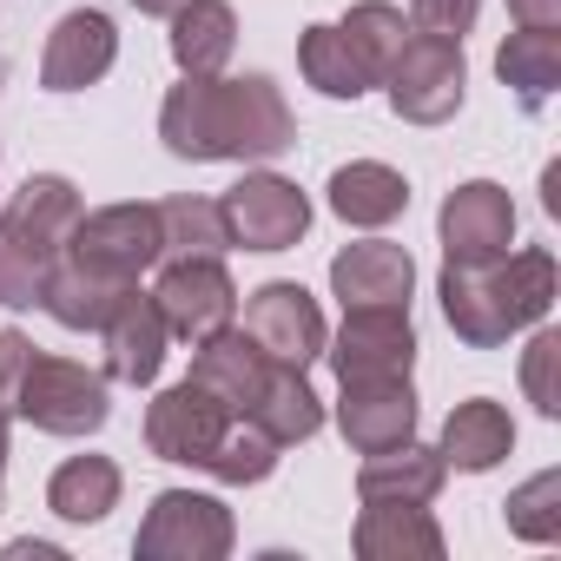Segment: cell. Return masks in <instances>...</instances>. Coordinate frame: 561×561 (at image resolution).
Masks as SVG:
<instances>
[{"instance_id":"cell-15","label":"cell","mask_w":561,"mask_h":561,"mask_svg":"<svg viewBox=\"0 0 561 561\" xmlns=\"http://www.w3.org/2000/svg\"><path fill=\"white\" fill-rule=\"evenodd\" d=\"M100 344H106V377L113 383H152L159 377V364H165V344H172V331H165V318H159V305L133 285L126 298H119V311L100 324Z\"/></svg>"},{"instance_id":"cell-12","label":"cell","mask_w":561,"mask_h":561,"mask_svg":"<svg viewBox=\"0 0 561 561\" xmlns=\"http://www.w3.org/2000/svg\"><path fill=\"white\" fill-rule=\"evenodd\" d=\"M443 264H482V257H502L515 244V198L495 185V179H469L443 198Z\"/></svg>"},{"instance_id":"cell-13","label":"cell","mask_w":561,"mask_h":561,"mask_svg":"<svg viewBox=\"0 0 561 561\" xmlns=\"http://www.w3.org/2000/svg\"><path fill=\"white\" fill-rule=\"evenodd\" d=\"M119 60V27L100 14V8H73L54 21L47 34V54H41V87L47 93H80V87H100Z\"/></svg>"},{"instance_id":"cell-40","label":"cell","mask_w":561,"mask_h":561,"mask_svg":"<svg viewBox=\"0 0 561 561\" xmlns=\"http://www.w3.org/2000/svg\"><path fill=\"white\" fill-rule=\"evenodd\" d=\"M0 462H8V410H0Z\"/></svg>"},{"instance_id":"cell-26","label":"cell","mask_w":561,"mask_h":561,"mask_svg":"<svg viewBox=\"0 0 561 561\" xmlns=\"http://www.w3.org/2000/svg\"><path fill=\"white\" fill-rule=\"evenodd\" d=\"M251 423H257L277 449H291V443H311V436L324 430V403H318V390L305 383V370H285V364H277L271 383H264V397L251 403Z\"/></svg>"},{"instance_id":"cell-18","label":"cell","mask_w":561,"mask_h":561,"mask_svg":"<svg viewBox=\"0 0 561 561\" xmlns=\"http://www.w3.org/2000/svg\"><path fill=\"white\" fill-rule=\"evenodd\" d=\"M357 554L364 561H443V528L430 522V502H364Z\"/></svg>"},{"instance_id":"cell-28","label":"cell","mask_w":561,"mask_h":561,"mask_svg":"<svg viewBox=\"0 0 561 561\" xmlns=\"http://www.w3.org/2000/svg\"><path fill=\"white\" fill-rule=\"evenodd\" d=\"M225 251H231V238H225L218 198L179 192V198L159 205V264H165V257H225Z\"/></svg>"},{"instance_id":"cell-39","label":"cell","mask_w":561,"mask_h":561,"mask_svg":"<svg viewBox=\"0 0 561 561\" xmlns=\"http://www.w3.org/2000/svg\"><path fill=\"white\" fill-rule=\"evenodd\" d=\"M133 8H139V14H159V21H172V14L185 8V0H133Z\"/></svg>"},{"instance_id":"cell-22","label":"cell","mask_w":561,"mask_h":561,"mask_svg":"<svg viewBox=\"0 0 561 561\" xmlns=\"http://www.w3.org/2000/svg\"><path fill=\"white\" fill-rule=\"evenodd\" d=\"M443 476H449V462L410 436V443H397V449H377V456L357 469V495H364V502H436Z\"/></svg>"},{"instance_id":"cell-33","label":"cell","mask_w":561,"mask_h":561,"mask_svg":"<svg viewBox=\"0 0 561 561\" xmlns=\"http://www.w3.org/2000/svg\"><path fill=\"white\" fill-rule=\"evenodd\" d=\"M508 528L522 541H561V476L554 469H541L535 482L508 495Z\"/></svg>"},{"instance_id":"cell-11","label":"cell","mask_w":561,"mask_h":561,"mask_svg":"<svg viewBox=\"0 0 561 561\" xmlns=\"http://www.w3.org/2000/svg\"><path fill=\"white\" fill-rule=\"evenodd\" d=\"M231 423H238V416H231L211 390H198V383L185 377V383H172V390L152 397V410H146V449H152L159 462L205 469Z\"/></svg>"},{"instance_id":"cell-23","label":"cell","mask_w":561,"mask_h":561,"mask_svg":"<svg viewBox=\"0 0 561 561\" xmlns=\"http://www.w3.org/2000/svg\"><path fill=\"white\" fill-rule=\"evenodd\" d=\"M238 54V14L225 8V0H185V8L172 14V60L179 73H225Z\"/></svg>"},{"instance_id":"cell-5","label":"cell","mask_w":561,"mask_h":561,"mask_svg":"<svg viewBox=\"0 0 561 561\" xmlns=\"http://www.w3.org/2000/svg\"><path fill=\"white\" fill-rule=\"evenodd\" d=\"M80 271H100L113 285H139V271L159 264V205H106V211H80V225L67 231V251Z\"/></svg>"},{"instance_id":"cell-16","label":"cell","mask_w":561,"mask_h":561,"mask_svg":"<svg viewBox=\"0 0 561 561\" xmlns=\"http://www.w3.org/2000/svg\"><path fill=\"white\" fill-rule=\"evenodd\" d=\"M410 285H416V257L390 238H364V244H344L331 257V291L351 305H410Z\"/></svg>"},{"instance_id":"cell-19","label":"cell","mask_w":561,"mask_h":561,"mask_svg":"<svg viewBox=\"0 0 561 561\" xmlns=\"http://www.w3.org/2000/svg\"><path fill=\"white\" fill-rule=\"evenodd\" d=\"M80 192H73V179H60V172H34L21 192H14V205H0V218H8L41 257H60L67 251V231L80 225Z\"/></svg>"},{"instance_id":"cell-25","label":"cell","mask_w":561,"mask_h":561,"mask_svg":"<svg viewBox=\"0 0 561 561\" xmlns=\"http://www.w3.org/2000/svg\"><path fill=\"white\" fill-rule=\"evenodd\" d=\"M495 73H502V87H515V100L528 113H541L548 93L561 87V27H522V34H508L502 54H495Z\"/></svg>"},{"instance_id":"cell-34","label":"cell","mask_w":561,"mask_h":561,"mask_svg":"<svg viewBox=\"0 0 561 561\" xmlns=\"http://www.w3.org/2000/svg\"><path fill=\"white\" fill-rule=\"evenodd\" d=\"M554 364H561V331H535L528 351H522V390L541 416H561V383H554Z\"/></svg>"},{"instance_id":"cell-8","label":"cell","mask_w":561,"mask_h":561,"mask_svg":"<svg viewBox=\"0 0 561 561\" xmlns=\"http://www.w3.org/2000/svg\"><path fill=\"white\" fill-rule=\"evenodd\" d=\"M218 211H225V238L244 251H291L311 231V198L277 172H244L218 198Z\"/></svg>"},{"instance_id":"cell-4","label":"cell","mask_w":561,"mask_h":561,"mask_svg":"<svg viewBox=\"0 0 561 561\" xmlns=\"http://www.w3.org/2000/svg\"><path fill=\"white\" fill-rule=\"evenodd\" d=\"M231 541H238L231 508L218 495H192V489L152 495V508H146V522L133 535L139 561H225Z\"/></svg>"},{"instance_id":"cell-35","label":"cell","mask_w":561,"mask_h":561,"mask_svg":"<svg viewBox=\"0 0 561 561\" xmlns=\"http://www.w3.org/2000/svg\"><path fill=\"white\" fill-rule=\"evenodd\" d=\"M482 14V0H410V27L436 41H462Z\"/></svg>"},{"instance_id":"cell-37","label":"cell","mask_w":561,"mask_h":561,"mask_svg":"<svg viewBox=\"0 0 561 561\" xmlns=\"http://www.w3.org/2000/svg\"><path fill=\"white\" fill-rule=\"evenodd\" d=\"M508 14L522 27H561V0H508Z\"/></svg>"},{"instance_id":"cell-20","label":"cell","mask_w":561,"mask_h":561,"mask_svg":"<svg viewBox=\"0 0 561 561\" xmlns=\"http://www.w3.org/2000/svg\"><path fill=\"white\" fill-rule=\"evenodd\" d=\"M508 449H515V423H508V410H502V403H489V397L456 403V410H449V423H443V443H436V456H443L449 469H469V476L495 469Z\"/></svg>"},{"instance_id":"cell-31","label":"cell","mask_w":561,"mask_h":561,"mask_svg":"<svg viewBox=\"0 0 561 561\" xmlns=\"http://www.w3.org/2000/svg\"><path fill=\"white\" fill-rule=\"evenodd\" d=\"M271 469H277V443H271L251 416H238V423L225 430V443L211 449V462H205V476H218V482H231V489L264 482Z\"/></svg>"},{"instance_id":"cell-1","label":"cell","mask_w":561,"mask_h":561,"mask_svg":"<svg viewBox=\"0 0 561 561\" xmlns=\"http://www.w3.org/2000/svg\"><path fill=\"white\" fill-rule=\"evenodd\" d=\"M159 139L172 159H277L285 146H298V119L271 73H185L159 106Z\"/></svg>"},{"instance_id":"cell-10","label":"cell","mask_w":561,"mask_h":561,"mask_svg":"<svg viewBox=\"0 0 561 561\" xmlns=\"http://www.w3.org/2000/svg\"><path fill=\"white\" fill-rule=\"evenodd\" d=\"M244 337L271 357V364H285V370H311L324 357V311L305 285H257L251 305H244Z\"/></svg>"},{"instance_id":"cell-41","label":"cell","mask_w":561,"mask_h":561,"mask_svg":"<svg viewBox=\"0 0 561 561\" xmlns=\"http://www.w3.org/2000/svg\"><path fill=\"white\" fill-rule=\"evenodd\" d=\"M0 87H8V67H0Z\"/></svg>"},{"instance_id":"cell-38","label":"cell","mask_w":561,"mask_h":561,"mask_svg":"<svg viewBox=\"0 0 561 561\" xmlns=\"http://www.w3.org/2000/svg\"><path fill=\"white\" fill-rule=\"evenodd\" d=\"M8 561H60V548H54V541H14Z\"/></svg>"},{"instance_id":"cell-24","label":"cell","mask_w":561,"mask_h":561,"mask_svg":"<svg viewBox=\"0 0 561 561\" xmlns=\"http://www.w3.org/2000/svg\"><path fill=\"white\" fill-rule=\"evenodd\" d=\"M126 291H133V285H113V277H100V271H80L73 257H54L47 291H41V311H47L54 324H67V331H100V324L119 311Z\"/></svg>"},{"instance_id":"cell-36","label":"cell","mask_w":561,"mask_h":561,"mask_svg":"<svg viewBox=\"0 0 561 561\" xmlns=\"http://www.w3.org/2000/svg\"><path fill=\"white\" fill-rule=\"evenodd\" d=\"M27 364H34V337H21V331H0V410H14Z\"/></svg>"},{"instance_id":"cell-3","label":"cell","mask_w":561,"mask_h":561,"mask_svg":"<svg viewBox=\"0 0 561 561\" xmlns=\"http://www.w3.org/2000/svg\"><path fill=\"white\" fill-rule=\"evenodd\" d=\"M14 416H27V423L47 430V436H93V430L113 416V403H106V370H87V364H73V357H41V351H34V364H27V377H21V397H14Z\"/></svg>"},{"instance_id":"cell-7","label":"cell","mask_w":561,"mask_h":561,"mask_svg":"<svg viewBox=\"0 0 561 561\" xmlns=\"http://www.w3.org/2000/svg\"><path fill=\"white\" fill-rule=\"evenodd\" d=\"M383 87H390L397 119H410V126H443V119L462 106V87H469L462 41H436V34L403 41V54H397V67H390Z\"/></svg>"},{"instance_id":"cell-27","label":"cell","mask_w":561,"mask_h":561,"mask_svg":"<svg viewBox=\"0 0 561 561\" xmlns=\"http://www.w3.org/2000/svg\"><path fill=\"white\" fill-rule=\"evenodd\" d=\"M47 508L60 522H106L119 508V462L113 456H73L47 482Z\"/></svg>"},{"instance_id":"cell-30","label":"cell","mask_w":561,"mask_h":561,"mask_svg":"<svg viewBox=\"0 0 561 561\" xmlns=\"http://www.w3.org/2000/svg\"><path fill=\"white\" fill-rule=\"evenodd\" d=\"M344 41L357 47L370 87H383L397 54H403V41H410V27H403V14L390 8V0H364V8H351V21H344Z\"/></svg>"},{"instance_id":"cell-32","label":"cell","mask_w":561,"mask_h":561,"mask_svg":"<svg viewBox=\"0 0 561 561\" xmlns=\"http://www.w3.org/2000/svg\"><path fill=\"white\" fill-rule=\"evenodd\" d=\"M47 271H54V257H41L8 218H0V305H41V291H47Z\"/></svg>"},{"instance_id":"cell-17","label":"cell","mask_w":561,"mask_h":561,"mask_svg":"<svg viewBox=\"0 0 561 561\" xmlns=\"http://www.w3.org/2000/svg\"><path fill=\"white\" fill-rule=\"evenodd\" d=\"M271 357L244 337V331H218L211 344H198V357H192V383L198 390H211L231 416H251V403L264 397V383H271Z\"/></svg>"},{"instance_id":"cell-9","label":"cell","mask_w":561,"mask_h":561,"mask_svg":"<svg viewBox=\"0 0 561 561\" xmlns=\"http://www.w3.org/2000/svg\"><path fill=\"white\" fill-rule=\"evenodd\" d=\"M337 383H370V377H410L416 364V331L410 305H351L337 344H324Z\"/></svg>"},{"instance_id":"cell-14","label":"cell","mask_w":561,"mask_h":561,"mask_svg":"<svg viewBox=\"0 0 561 561\" xmlns=\"http://www.w3.org/2000/svg\"><path fill=\"white\" fill-rule=\"evenodd\" d=\"M337 430L357 456H377V449H397L416 436V390L410 377H370V383H344V403H337Z\"/></svg>"},{"instance_id":"cell-2","label":"cell","mask_w":561,"mask_h":561,"mask_svg":"<svg viewBox=\"0 0 561 561\" xmlns=\"http://www.w3.org/2000/svg\"><path fill=\"white\" fill-rule=\"evenodd\" d=\"M554 285L561 277H554V257L541 244L502 251V257H482V264H443V318L462 344L495 351L515 331L548 318Z\"/></svg>"},{"instance_id":"cell-29","label":"cell","mask_w":561,"mask_h":561,"mask_svg":"<svg viewBox=\"0 0 561 561\" xmlns=\"http://www.w3.org/2000/svg\"><path fill=\"white\" fill-rule=\"evenodd\" d=\"M298 67H305V80H311L324 100H364V93H370V73H364L357 47L344 41V27H305Z\"/></svg>"},{"instance_id":"cell-6","label":"cell","mask_w":561,"mask_h":561,"mask_svg":"<svg viewBox=\"0 0 561 561\" xmlns=\"http://www.w3.org/2000/svg\"><path fill=\"white\" fill-rule=\"evenodd\" d=\"M152 305L165 318V331L179 344H211L218 331H231L238 318V291H231V277L218 257H165L159 271V285H152Z\"/></svg>"},{"instance_id":"cell-21","label":"cell","mask_w":561,"mask_h":561,"mask_svg":"<svg viewBox=\"0 0 561 561\" xmlns=\"http://www.w3.org/2000/svg\"><path fill=\"white\" fill-rule=\"evenodd\" d=\"M410 205V185L397 165H377V159H357V165H337L331 172V211L344 225H364V231H383L390 218H403Z\"/></svg>"}]
</instances>
